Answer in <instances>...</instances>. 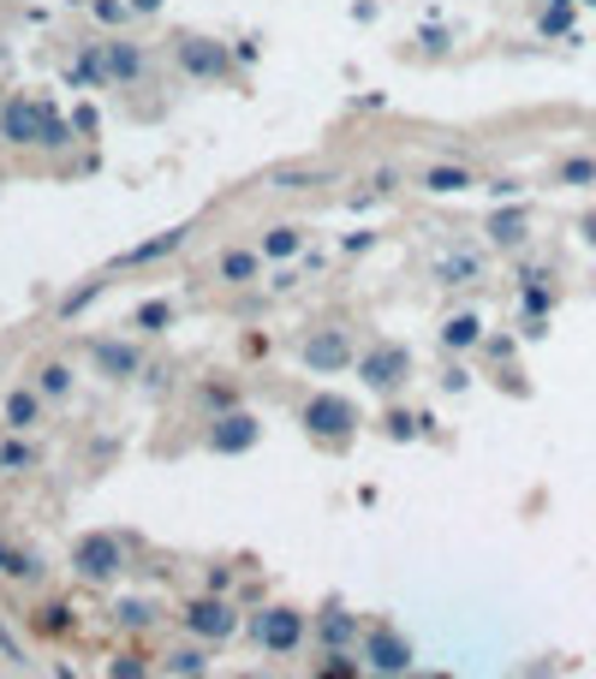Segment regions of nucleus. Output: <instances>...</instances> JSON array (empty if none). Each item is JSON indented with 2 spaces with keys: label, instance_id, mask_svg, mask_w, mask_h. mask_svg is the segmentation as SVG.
I'll use <instances>...</instances> for the list:
<instances>
[{
  "label": "nucleus",
  "instance_id": "nucleus-1",
  "mask_svg": "<svg viewBox=\"0 0 596 679\" xmlns=\"http://www.w3.org/2000/svg\"><path fill=\"white\" fill-rule=\"evenodd\" d=\"M299 423H304V435L323 441V448H346L365 418H358V406L346 400V394H311L304 411H299Z\"/></svg>",
  "mask_w": 596,
  "mask_h": 679
},
{
  "label": "nucleus",
  "instance_id": "nucleus-2",
  "mask_svg": "<svg viewBox=\"0 0 596 679\" xmlns=\"http://www.w3.org/2000/svg\"><path fill=\"white\" fill-rule=\"evenodd\" d=\"M358 656L370 661V673H412V668H418L412 638H405L400 626H388V619L365 626V638H358Z\"/></svg>",
  "mask_w": 596,
  "mask_h": 679
},
{
  "label": "nucleus",
  "instance_id": "nucleus-3",
  "mask_svg": "<svg viewBox=\"0 0 596 679\" xmlns=\"http://www.w3.org/2000/svg\"><path fill=\"white\" fill-rule=\"evenodd\" d=\"M72 572L90 579V584L120 579V572H126V542L113 537V530H90V537H78V542H72Z\"/></svg>",
  "mask_w": 596,
  "mask_h": 679
},
{
  "label": "nucleus",
  "instance_id": "nucleus-4",
  "mask_svg": "<svg viewBox=\"0 0 596 679\" xmlns=\"http://www.w3.org/2000/svg\"><path fill=\"white\" fill-rule=\"evenodd\" d=\"M358 376H365L370 394H394L405 376H412V346L400 340H376L370 352H358Z\"/></svg>",
  "mask_w": 596,
  "mask_h": 679
},
{
  "label": "nucleus",
  "instance_id": "nucleus-5",
  "mask_svg": "<svg viewBox=\"0 0 596 679\" xmlns=\"http://www.w3.org/2000/svg\"><path fill=\"white\" fill-rule=\"evenodd\" d=\"M48 114H54V101H42V96H7L0 101V138L7 143H36L42 150V131H48Z\"/></svg>",
  "mask_w": 596,
  "mask_h": 679
},
{
  "label": "nucleus",
  "instance_id": "nucleus-6",
  "mask_svg": "<svg viewBox=\"0 0 596 679\" xmlns=\"http://www.w3.org/2000/svg\"><path fill=\"white\" fill-rule=\"evenodd\" d=\"M173 61H180V72H185V78H197V84H227L232 78L227 48H221V42H209V36H180V42H173Z\"/></svg>",
  "mask_w": 596,
  "mask_h": 679
},
{
  "label": "nucleus",
  "instance_id": "nucleus-7",
  "mask_svg": "<svg viewBox=\"0 0 596 679\" xmlns=\"http://www.w3.org/2000/svg\"><path fill=\"white\" fill-rule=\"evenodd\" d=\"M185 632H192L197 644H227L232 632H239V608H232L227 596H215V590H203L192 608H185Z\"/></svg>",
  "mask_w": 596,
  "mask_h": 679
},
{
  "label": "nucleus",
  "instance_id": "nucleus-8",
  "mask_svg": "<svg viewBox=\"0 0 596 679\" xmlns=\"http://www.w3.org/2000/svg\"><path fill=\"white\" fill-rule=\"evenodd\" d=\"M257 441H263V418H251L245 406H232L209 423V453H221V460H239V453L257 448Z\"/></svg>",
  "mask_w": 596,
  "mask_h": 679
},
{
  "label": "nucleus",
  "instance_id": "nucleus-9",
  "mask_svg": "<svg viewBox=\"0 0 596 679\" xmlns=\"http://www.w3.org/2000/svg\"><path fill=\"white\" fill-rule=\"evenodd\" d=\"M346 364H358V346L346 328H311V340H304V370L311 376H340Z\"/></svg>",
  "mask_w": 596,
  "mask_h": 679
},
{
  "label": "nucleus",
  "instance_id": "nucleus-10",
  "mask_svg": "<svg viewBox=\"0 0 596 679\" xmlns=\"http://www.w3.org/2000/svg\"><path fill=\"white\" fill-rule=\"evenodd\" d=\"M251 638H257V649H269V656H293L304 644V614L299 608H263L251 619Z\"/></svg>",
  "mask_w": 596,
  "mask_h": 679
},
{
  "label": "nucleus",
  "instance_id": "nucleus-11",
  "mask_svg": "<svg viewBox=\"0 0 596 679\" xmlns=\"http://www.w3.org/2000/svg\"><path fill=\"white\" fill-rule=\"evenodd\" d=\"M42 418H48V400H42L36 381L7 388V400H0V423H7V435H31V430H42Z\"/></svg>",
  "mask_w": 596,
  "mask_h": 679
},
{
  "label": "nucleus",
  "instance_id": "nucleus-12",
  "mask_svg": "<svg viewBox=\"0 0 596 679\" xmlns=\"http://www.w3.org/2000/svg\"><path fill=\"white\" fill-rule=\"evenodd\" d=\"M519 304H525V340H543L549 334V310H555V287H549L543 269L519 274Z\"/></svg>",
  "mask_w": 596,
  "mask_h": 679
},
{
  "label": "nucleus",
  "instance_id": "nucleus-13",
  "mask_svg": "<svg viewBox=\"0 0 596 679\" xmlns=\"http://www.w3.org/2000/svg\"><path fill=\"white\" fill-rule=\"evenodd\" d=\"M101 66H108V84H120V90L143 84V72H150L143 48H138V42H126V36H108V42H101Z\"/></svg>",
  "mask_w": 596,
  "mask_h": 679
},
{
  "label": "nucleus",
  "instance_id": "nucleus-14",
  "mask_svg": "<svg viewBox=\"0 0 596 679\" xmlns=\"http://www.w3.org/2000/svg\"><path fill=\"white\" fill-rule=\"evenodd\" d=\"M90 364H96V376H108V381H132L143 370V352L126 346V340H96Z\"/></svg>",
  "mask_w": 596,
  "mask_h": 679
},
{
  "label": "nucleus",
  "instance_id": "nucleus-15",
  "mask_svg": "<svg viewBox=\"0 0 596 679\" xmlns=\"http://www.w3.org/2000/svg\"><path fill=\"white\" fill-rule=\"evenodd\" d=\"M185 239H192V227H167V233H155V239L120 250V257H113V269H150V262H162V257H173V250H185Z\"/></svg>",
  "mask_w": 596,
  "mask_h": 679
},
{
  "label": "nucleus",
  "instance_id": "nucleus-16",
  "mask_svg": "<svg viewBox=\"0 0 596 679\" xmlns=\"http://www.w3.org/2000/svg\"><path fill=\"white\" fill-rule=\"evenodd\" d=\"M215 280L221 287H251V280H263V250H245V245H232L215 257Z\"/></svg>",
  "mask_w": 596,
  "mask_h": 679
},
{
  "label": "nucleus",
  "instance_id": "nucleus-17",
  "mask_svg": "<svg viewBox=\"0 0 596 679\" xmlns=\"http://www.w3.org/2000/svg\"><path fill=\"white\" fill-rule=\"evenodd\" d=\"M472 185H477V173L459 168V161H435V168L424 173V191H430V197H459V191H472Z\"/></svg>",
  "mask_w": 596,
  "mask_h": 679
},
{
  "label": "nucleus",
  "instance_id": "nucleus-18",
  "mask_svg": "<svg viewBox=\"0 0 596 679\" xmlns=\"http://www.w3.org/2000/svg\"><path fill=\"white\" fill-rule=\"evenodd\" d=\"M358 638H365V632H358V614H346V608H328L323 619H316V644L323 649H346Z\"/></svg>",
  "mask_w": 596,
  "mask_h": 679
},
{
  "label": "nucleus",
  "instance_id": "nucleus-19",
  "mask_svg": "<svg viewBox=\"0 0 596 679\" xmlns=\"http://www.w3.org/2000/svg\"><path fill=\"white\" fill-rule=\"evenodd\" d=\"M489 245H501V250H519V245H525L531 239V220H525V209H496V215H489Z\"/></svg>",
  "mask_w": 596,
  "mask_h": 679
},
{
  "label": "nucleus",
  "instance_id": "nucleus-20",
  "mask_svg": "<svg viewBox=\"0 0 596 679\" xmlns=\"http://www.w3.org/2000/svg\"><path fill=\"white\" fill-rule=\"evenodd\" d=\"M257 250H263V262H293L299 250H304V227L281 220V227H269L263 239H257Z\"/></svg>",
  "mask_w": 596,
  "mask_h": 679
},
{
  "label": "nucleus",
  "instance_id": "nucleus-21",
  "mask_svg": "<svg viewBox=\"0 0 596 679\" xmlns=\"http://www.w3.org/2000/svg\"><path fill=\"white\" fill-rule=\"evenodd\" d=\"M66 84H72V90H101V84H108V66H101V42H90V48H84L78 61L66 66Z\"/></svg>",
  "mask_w": 596,
  "mask_h": 679
},
{
  "label": "nucleus",
  "instance_id": "nucleus-22",
  "mask_svg": "<svg viewBox=\"0 0 596 679\" xmlns=\"http://www.w3.org/2000/svg\"><path fill=\"white\" fill-rule=\"evenodd\" d=\"M477 340H484V322H477L472 310H459V316L442 322V346H447V352H472Z\"/></svg>",
  "mask_w": 596,
  "mask_h": 679
},
{
  "label": "nucleus",
  "instance_id": "nucleus-23",
  "mask_svg": "<svg viewBox=\"0 0 596 679\" xmlns=\"http://www.w3.org/2000/svg\"><path fill=\"white\" fill-rule=\"evenodd\" d=\"M173 322H180V310H173L167 299H143V304L132 310V328H138V334H167Z\"/></svg>",
  "mask_w": 596,
  "mask_h": 679
},
{
  "label": "nucleus",
  "instance_id": "nucleus-24",
  "mask_svg": "<svg viewBox=\"0 0 596 679\" xmlns=\"http://www.w3.org/2000/svg\"><path fill=\"white\" fill-rule=\"evenodd\" d=\"M477 269H484V257H477V250H454V257L435 262V280H447V287H472Z\"/></svg>",
  "mask_w": 596,
  "mask_h": 679
},
{
  "label": "nucleus",
  "instance_id": "nucleus-25",
  "mask_svg": "<svg viewBox=\"0 0 596 679\" xmlns=\"http://www.w3.org/2000/svg\"><path fill=\"white\" fill-rule=\"evenodd\" d=\"M42 460H36V448L24 435H7L0 441V471H7V477H24V471H36Z\"/></svg>",
  "mask_w": 596,
  "mask_h": 679
},
{
  "label": "nucleus",
  "instance_id": "nucleus-26",
  "mask_svg": "<svg viewBox=\"0 0 596 679\" xmlns=\"http://www.w3.org/2000/svg\"><path fill=\"white\" fill-rule=\"evenodd\" d=\"M36 388H42V400H66V394H72V364L66 358H48L36 370Z\"/></svg>",
  "mask_w": 596,
  "mask_h": 679
},
{
  "label": "nucleus",
  "instance_id": "nucleus-27",
  "mask_svg": "<svg viewBox=\"0 0 596 679\" xmlns=\"http://www.w3.org/2000/svg\"><path fill=\"white\" fill-rule=\"evenodd\" d=\"M555 185H573V191L596 185V155H566V161H555Z\"/></svg>",
  "mask_w": 596,
  "mask_h": 679
},
{
  "label": "nucleus",
  "instance_id": "nucleus-28",
  "mask_svg": "<svg viewBox=\"0 0 596 679\" xmlns=\"http://www.w3.org/2000/svg\"><path fill=\"white\" fill-rule=\"evenodd\" d=\"M72 626H78V614H72L66 602H42V608H36V632H42V638H66Z\"/></svg>",
  "mask_w": 596,
  "mask_h": 679
},
{
  "label": "nucleus",
  "instance_id": "nucleus-29",
  "mask_svg": "<svg viewBox=\"0 0 596 679\" xmlns=\"http://www.w3.org/2000/svg\"><path fill=\"white\" fill-rule=\"evenodd\" d=\"M316 185H328L323 168H281L274 173V191H316Z\"/></svg>",
  "mask_w": 596,
  "mask_h": 679
},
{
  "label": "nucleus",
  "instance_id": "nucleus-30",
  "mask_svg": "<svg viewBox=\"0 0 596 679\" xmlns=\"http://www.w3.org/2000/svg\"><path fill=\"white\" fill-rule=\"evenodd\" d=\"M167 673L173 679H203V668H209V661H203V649H167Z\"/></svg>",
  "mask_w": 596,
  "mask_h": 679
},
{
  "label": "nucleus",
  "instance_id": "nucleus-31",
  "mask_svg": "<svg viewBox=\"0 0 596 679\" xmlns=\"http://www.w3.org/2000/svg\"><path fill=\"white\" fill-rule=\"evenodd\" d=\"M108 679H150V661L138 649H113L108 656Z\"/></svg>",
  "mask_w": 596,
  "mask_h": 679
},
{
  "label": "nucleus",
  "instance_id": "nucleus-32",
  "mask_svg": "<svg viewBox=\"0 0 596 679\" xmlns=\"http://www.w3.org/2000/svg\"><path fill=\"white\" fill-rule=\"evenodd\" d=\"M101 292H108V280H90V287L66 292V299H61V316H66V322H72V316H84V310H90V304L101 299Z\"/></svg>",
  "mask_w": 596,
  "mask_h": 679
},
{
  "label": "nucleus",
  "instance_id": "nucleus-33",
  "mask_svg": "<svg viewBox=\"0 0 596 679\" xmlns=\"http://www.w3.org/2000/svg\"><path fill=\"white\" fill-rule=\"evenodd\" d=\"M537 31L543 36H573V7H555V0H549L543 19H537Z\"/></svg>",
  "mask_w": 596,
  "mask_h": 679
},
{
  "label": "nucleus",
  "instance_id": "nucleus-34",
  "mask_svg": "<svg viewBox=\"0 0 596 679\" xmlns=\"http://www.w3.org/2000/svg\"><path fill=\"white\" fill-rule=\"evenodd\" d=\"M150 619H155L150 602H120V608H113V626H126V632H143Z\"/></svg>",
  "mask_w": 596,
  "mask_h": 679
},
{
  "label": "nucleus",
  "instance_id": "nucleus-35",
  "mask_svg": "<svg viewBox=\"0 0 596 679\" xmlns=\"http://www.w3.org/2000/svg\"><path fill=\"white\" fill-rule=\"evenodd\" d=\"M7 579H19V584H36V579H42V554H31V549H12V567H7Z\"/></svg>",
  "mask_w": 596,
  "mask_h": 679
},
{
  "label": "nucleus",
  "instance_id": "nucleus-36",
  "mask_svg": "<svg viewBox=\"0 0 596 679\" xmlns=\"http://www.w3.org/2000/svg\"><path fill=\"white\" fill-rule=\"evenodd\" d=\"M358 661H365V656H346V649H328V656H323V679H358Z\"/></svg>",
  "mask_w": 596,
  "mask_h": 679
},
{
  "label": "nucleus",
  "instance_id": "nucleus-37",
  "mask_svg": "<svg viewBox=\"0 0 596 679\" xmlns=\"http://www.w3.org/2000/svg\"><path fill=\"white\" fill-rule=\"evenodd\" d=\"M90 12H96V24H108V31H113V24L132 19V0H90Z\"/></svg>",
  "mask_w": 596,
  "mask_h": 679
},
{
  "label": "nucleus",
  "instance_id": "nucleus-38",
  "mask_svg": "<svg viewBox=\"0 0 596 679\" xmlns=\"http://www.w3.org/2000/svg\"><path fill=\"white\" fill-rule=\"evenodd\" d=\"M203 406H209L215 418H221V411H232V406H239V394H232L227 381H203Z\"/></svg>",
  "mask_w": 596,
  "mask_h": 679
},
{
  "label": "nucleus",
  "instance_id": "nucleus-39",
  "mask_svg": "<svg viewBox=\"0 0 596 679\" xmlns=\"http://www.w3.org/2000/svg\"><path fill=\"white\" fill-rule=\"evenodd\" d=\"M418 423H424V418H412V411H388V423H382V430L394 435V441H412V435H418Z\"/></svg>",
  "mask_w": 596,
  "mask_h": 679
},
{
  "label": "nucleus",
  "instance_id": "nucleus-40",
  "mask_svg": "<svg viewBox=\"0 0 596 679\" xmlns=\"http://www.w3.org/2000/svg\"><path fill=\"white\" fill-rule=\"evenodd\" d=\"M72 143V126L61 120V114H48V131H42V150H66Z\"/></svg>",
  "mask_w": 596,
  "mask_h": 679
},
{
  "label": "nucleus",
  "instance_id": "nucleus-41",
  "mask_svg": "<svg viewBox=\"0 0 596 679\" xmlns=\"http://www.w3.org/2000/svg\"><path fill=\"white\" fill-rule=\"evenodd\" d=\"M203 590H215V596H227V590H232V567H209V572H203Z\"/></svg>",
  "mask_w": 596,
  "mask_h": 679
},
{
  "label": "nucleus",
  "instance_id": "nucleus-42",
  "mask_svg": "<svg viewBox=\"0 0 596 679\" xmlns=\"http://www.w3.org/2000/svg\"><path fill=\"white\" fill-rule=\"evenodd\" d=\"M72 126H78L84 138H90V131H96V108H78V114H72Z\"/></svg>",
  "mask_w": 596,
  "mask_h": 679
},
{
  "label": "nucleus",
  "instance_id": "nucleus-43",
  "mask_svg": "<svg viewBox=\"0 0 596 679\" xmlns=\"http://www.w3.org/2000/svg\"><path fill=\"white\" fill-rule=\"evenodd\" d=\"M465 381H472V376H465V370H459V364H454V370H447V376H442V388H447V394H459V388H465Z\"/></svg>",
  "mask_w": 596,
  "mask_h": 679
},
{
  "label": "nucleus",
  "instance_id": "nucleus-44",
  "mask_svg": "<svg viewBox=\"0 0 596 679\" xmlns=\"http://www.w3.org/2000/svg\"><path fill=\"white\" fill-rule=\"evenodd\" d=\"M578 239H585V245H590V250H596V209H590V215H585V220H578Z\"/></svg>",
  "mask_w": 596,
  "mask_h": 679
},
{
  "label": "nucleus",
  "instance_id": "nucleus-45",
  "mask_svg": "<svg viewBox=\"0 0 596 679\" xmlns=\"http://www.w3.org/2000/svg\"><path fill=\"white\" fill-rule=\"evenodd\" d=\"M162 7H167V0H132V12H143V19H155Z\"/></svg>",
  "mask_w": 596,
  "mask_h": 679
},
{
  "label": "nucleus",
  "instance_id": "nucleus-46",
  "mask_svg": "<svg viewBox=\"0 0 596 679\" xmlns=\"http://www.w3.org/2000/svg\"><path fill=\"white\" fill-rule=\"evenodd\" d=\"M7 567H12V542L0 537V572H7Z\"/></svg>",
  "mask_w": 596,
  "mask_h": 679
},
{
  "label": "nucleus",
  "instance_id": "nucleus-47",
  "mask_svg": "<svg viewBox=\"0 0 596 679\" xmlns=\"http://www.w3.org/2000/svg\"><path fill=\"white\" fill-rule=\"evenodd\" d=\"M54 679H78V668H66V661H54Z\"/></svg>",
  "mask_w": 596,
  "mask_h": 679
},
{
  "label": "nucleus",
  "instance_id": "nucleus-48",
  "mask_svg": "<svg viewBox=\"0 0 596 679\" xmlns=\"http://www.w3.org/2000/svg\"><path fill=\"white\" fill-rule=\"evenodd\" d=\"M376 679H412V673H376Z\"/></svg>",
  "mask_w": 596,
  "mask_h": 679
},
{
  "label": "nucleus",
  "instance_id": "nucleus-49",
  "mask_svg": "<svg viewBox=\"0 0 596 679\" xmlns=\"http://www.w3.org/2000/svg\"><path fill=\"white\" fill-rule=\"evenodd\" d=\"M424 679H447V673H424Z\"/></svg>",
  "mask_w": 596,
  "mask_h": 679
},
{
  "label": "nucleus",
  "instance_id": "nucleus-50",
  "mask_svg": "<svg viewBox=\"0 0 596 679\" xmlns=\"http://www.w3.org/2000/svg\"><path fill=\"white\" fill-rule=\"evenodd\" d=\"M585 7H596V0H585Z\"/></svg>",
  "mask_w": 596,
  "mask_h": 679
}]
</instances>
